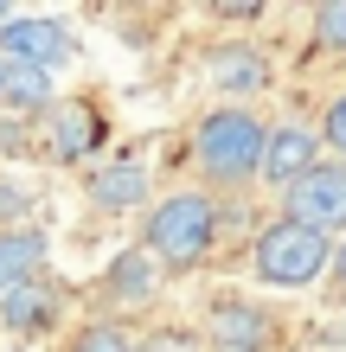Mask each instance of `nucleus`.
Instances as JSON below:
<instances>
[{
  "label": "nucleus",
  "mask_w": 346,
  "mask_h": 352,
  "mask_svg": "<svg viewBox=\"0 0 346 352\" xmlns=\"http://www.w3.org/2000/svg\"><path fill=\"white\" fill-rule=\"evenodd\" d=\"M327 263H334V243L308 224L276 218L270 231H257V276L270 288H308V282H321Z\"/></svg>",
  "instance_id": "f03ea898"
},
{
  "label": "nucleus",
  "mask_w": 346,
  "mask_h": 352,
  "mask_svg": "<svg viewBox=\"0 0 346 352\" xmlns=\"http://www.w3.org/2000/svg\"><path fill=\"white\" fill-rule=\"evenodd\" d=\"M39 263H45V231H32V224L0 231V295H7L13 282H32Z\"/></svg>",
  "instance_id": "6e6552de"
},
{
  "label": "nucleus",
  "mask_w": 346,
  "mask_h": 352,
  "mask_svg": "<svg viewBox=\"0 0 346 352\" xmlns=\"http://www.w3.org/2000/svg\"><path fill=\"white\" fill-rule=\"evenodd\" d=\"M321 160V135L301 129V122H282V129H263V154H257V173L270 186H295Z\"/></svg>",
  "instance_id": "39448f33"
},
{
  "label": "nucleus",
  "mask_w": 346,
  "mask_h": 352,
  "mask_svg": "<svg viewBox=\"0 0 346 352\" xmlns=\"http://www.w3.org/2000/svg\"><path fill=\"white\" fill-rule=\"evenodd\" d=\"M71 52V38H65V26L58 19H7L0 26V65H26V71H52L58 58Z\"/></svg>",
  "instance_id": "423d86ee"
},
{
  "label": "nucleus",
  "mask_w": 346,
  "mask_h": 352,
  "mask_svg": "<svg viewBox=\"0 0 346 352\" xmlns=\"http://www.w3.org/2000/svg\"><path fill=\"white\" fill-rule=\"evenodd\" d=\"M270 314L263 307H250V301H218L212 307V346L218 352H263L270 346Z\"/></svg>",
  "instance_id": "0eeeda50"
},
{
  "label": "nucleus",
  "mask_w": 346,
  "mask_h": 352,
  "mask_svg": "<svg viewBox=\"0 0 346 352\" xmlns=\"http://www.w3.org/2000/svg\"><path fill=\"white\" fill-rule=\"evenodd\" d=\"M96 141H103L96 109H90V102H65V109H58V122H52V154H58V160H84Z\"/></svg>",
  "instance_id": "9d476101"
},
{
  "label": "nucleus",
  "mask_w": 346,
  "mask_h": 352,
  "mask_svg": "<svg viewBox=\"0 0 346 352\" xmlns=\"http://www.w3.org/2000/svg\"><path fill=\"white\" fill-rule=\"evenodd\" d=\"M334 276H340V288H346V250H340V256H334Z\"/></svg>",
  "instance_id": "aec40b11"
},
{
  "label": "nucleus",
  "mask_w": 346,
  "mask_h": 352,
  "mask_svg": "<svg viewBox=\"0 0 346 352\" xmlns=\"http://www.w3.org/2000/svg\"><path fill=\"white\" fill-rule=\"evenodd\" d=\"M289 224H308V231H340L346 224V167H308L289 186Z\"/></svg>",
  "instance_id": "20e7f679"
},
{
  "label": "nucleus",
  "mask_w": 346,
  "mask_h": 352,
  "mask_svg": "<svg viewBox=\"0 0 346 352\" xmlns=\"http://www.w3.org/2000/svg\"><path fill=\"white\" fill-rule=\"evenodd\" d=\"M7 19H13V13H7V7H0V26H7Z\"/></svg>",
  "instance_id": "412c9836"
},
{
  "label": "nucleus",
  "mask_w": 346,
  "mask_h": 352,
  "mask_svg": "<svg viewBox=\"0 0 346 352\" xmlns=\"http://www.w3.org/2000/svg\"><path fill=\"white\" fill-rule=\"evenodd\" d=\"M141 352H199V346H193L186 333H160V340H148Z\"/></svg>",
  "instance_id": "a211bd4d"
},
{
  "label": "nucleus",
  "mask_w": 346,
  "mask_h": 352,
  "mask_svg": "<svg viewBox=\"0 0 346 352\" xmlns=\"http://www.w3.org/2000/svg\"><path fill=\"white\" fill-rule=\"evenodd\" d=\"M0 84H7V65H0Z\"/></svg>",
  "instance_id": "4be33fe9"
},
{
  "label": "nucleus",
  "mask_w": 346,
  "mask_h": 352,
  "mask_svg": "<svg viewBox=\"0 0 346 352\" xmlns=\"http://www.w3.org/2000/svg\"><path fill=\"white\" fill-rule=\"evenodd\" d=\"M71 352H135V346H129V333H122V327L96 320V327H84V333L71 340Z\"/></svg>",
  "instance_id": "2eb2a0df"
},
{
  "label": "nucleus",
  "mask_w": 346,
  "mask_h": 352,
  "mask_svg": "<svg viewBox=\"0 0 346 352\" xmlns=\"http://www.w3.org/2000/svg\"><path fill=\"white\" fill-rule=\"evenodd\" d=\"M90 199L103 205V212H129V205L148 199V173H141L135 160H116V167L90 173Z\"/></svg>",
  "instance_id": "ddd939ff"
},
{
  "label": "nucleus",
  "mask_w": 346,
  "mask_h": 352,
  "mask_svg": "<svg viewBox=\"0 0 346 352\" xmlns=\"http://www.w3.org/2000/svg\"><path fill=\"white\" fill-rule=\"evenodd\" d=\"M321 141H327L334 154H346V96H340L334 109H327V122H321Z\"/></svg>",
  "instance_id": "f3484780"
},
{
  "label": "nucleus",
  "mask_w": 346,
  "mask_h": 352,
  "mask_svg": "<svg viewBox=\"0 0 346 352\" xmlns=\"http://www.w3.org/2000/svg\"><path fill=\"white\" fill-rule=\"evenodd\" d=\"M212 84L231 90V96L270 90V65H263V52H250V45H225V52L212 58Z\"/></svg>",
  "instance_id": "9b49d317"
},
{
  "label": "nucleus",
  "mask_w": 346,
  "mask_h": 352,
  "mask_svg": "<svg viewBox=\"0 0 346 352\" xmlns=\"http://www.w3.org/2000/svg\"><path fill=\"white\" fill-rule=\"evenodd\" d=\"M52 307H58L52 288L32 276V282H13L7 295H0V320H7L13 333H45V327H52Z\"/></svg>",
  "instance_id": "1a4fd4ad"
},
{
  "label": "nucleus",
  "mask_w": 346,
  "mask_h": 352,
  "mask_svg": "<svg viewBox=\"0 0 346 352\" xmlns=\"http://www.w3.org/2000/svg\"><path fill=\"white\" fill-rule=\"evenodd\" d=\"M263 154V122L250 109H212L199 122V160L212 179H250Z\"/></svg>",
  "instance_id": "7ed1b4c3"
},
{
  "label": "nucleus",
  "mask_w": 346,
  "mask_h": 352,
  "mask_svg": "<svg viewBox=\"0 0 346 352\" xmlns=\"http://www.w3.org/2000/svg\"><path fill=\"white\" fill-rule=\"evenodd\" d=\"M0 96H7L13 109H45V102H52V77H45V71H26V65H7Z\"/></svg>",
  "instance_id": "4468645a"
},
{
  "label": "nucleus",
  "mask_w": 346,
  "mask_h": 352,
  "mask_svg": "<svg viewBox=\"0 0 346 352\" xmlns=\"http://www.w3.org/2000/svg\"><path fill=\"white\" fill-rule=\"evenodd\" d=\"M321 38H327V45H346V0H334V7H321Z\"/></svg>",
  "instance_id": "dca6fc26"
},
{
  "label": "nucleus",
  "mask_w": 346,
  "mask_h": 352,
  "mask_svg": "<svg viewBox=\"0 0 346 352\" xmlns=\"http://www.w3.org/2000/svg\"><path fill=\"white\" fill-rule=\"evenodd\" d=\"M19 212V192H13V186H0V218H13Z\"/></svg>",
  "instance_id": "6ab92c4d"
},
{
  "label": "nucleus",
  "mask_w": 346,
  "mask_h": 352,
  "mask_svg": "<svg viewBox=\"0 0 346 352\" xmlns=\"http://www.w3.org/2000/svg\"><path fill=\"white\" fill-rule=\"evenodd\" d=\"M212 237H218L212 205L199 199V192H173L167 205H154V212H148L141 250H148L154 263H167V269H193L199 256L212 250Z\"/></svg>",
  "instance_id": "f257e3e1"
},
{
  "label": "nucleus",
  "mask_w": 346,
  "mask_h": 352,
  "mask_svg": "<svg viewBox=\"0 0 346 352\" xmlns=\"http://www.w3.org/2000/svg\"><path fill=\"white\" fill-rule=\"evenodd\" d=\"M154 288H160V263L141 250V243L116 256V269H109V295H116V301L141 307V301H154Z\"/></svg>",
  "instance_id": "f8f14e48"
}]
</instances>
